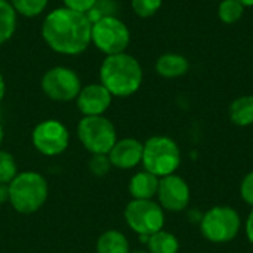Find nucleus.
<instances>
[{
  "mask_svg": "<svg viewBox=\"0 0 253 253\" xmlns=\"http://www.w3.org/2000/svg\"><path fill=\"white\" fill-rule=\"evenodd\" d=\"M160 178L156 175L142 170L135 173L130 178L129 182V193L133 197V200H153V197L157 196Z\"/></svg>",
  "mask_w": 253,
  "mask_h": 253,
  "instance_id": "obj_15",
  "label": "nucleus"
},
{
  "mask_svg": "<svg viewBox=\"0 0 253 253\" xmlns=\"http://www.w3.org/2000/svg\"><path fill=\"white\" fill-rule=\"evenodd\" d=\"M111 162L107 154H92L89 160V170L95 176H104L110 172Z\"/></svg>",
  "mask_w": 253,
  "mask_h": 253,
  "instance_id": "obj_24",
  "label": "nucleus"
},
{
  "mask_svg": "<svg viewBox=\"0 0 253 253\" xmlns=\"http://www.w3.org/2000/svg\"><path fill=\"white\" fill-rule=\"evenodd\" d=\"M9 200V185L0 184V203H4Z\"/></svg>",
  "mask_w": 253,
  "mask_h": 253,
  "instance_id": "obj_28",
  "label": "nucleus"
},
{
  "mask_svg": "<svg viewBox=\"0 0 253 253\" xmlns=\"http://www.w3.org/2000/svg\"><path fill=\"white\" fill-rule=\"evenodd\" d=\"M142 80L144 71L139 61L127 52L105 56L99 67V83L117 98L136 93Z\"/></svg>",
  "mask_w": 253,
  "mask_h": 253,
  "instance_id": "obj_2",
  "label": "nucleus"
},
{
  "mask_svg": "<svg viewBox=\"0 0 253 253\" xmlns=\"http://www.w3.org/2000/svg\"><path fill=\"white\" fill-rule=\"evenodd\" d=\"M4 92H6V83H4V79H3V76L0 73V102H1V99L4 96Z\"/></svg>",
  "mask_w": 253,
  "mask_h": 253,
  "instance_id": "obj_29",
  "label": "nucleus"
},
{
  "mask_svg": "<svg viewBox=\"0 0 253 253\" xmlns=\"http://www.w3.org/2000/svg\"><path fill=\"white\" fill-rule=\"evenodd\" d=\"M3 136H4V132H3V126H1V123H0V145H1V142H3Z\"/></svg>",
  "mask_w": 253,
  "mask_h": 253,
  "instance_id": "obj_31",
  "label": "nucleus"
},
{
  "mask_svg": "<svg viewBox=\"0 0 253 253\" xmlns=\"http://www.w3.org/2000/svg\"><path fill=\"white\" fill-rule=\"evenodd\" d=\"M157 197H159V205L163 208V211L182 212L190 205L191 190L184 178L173 173L160 178Z\"/></svg>",
  "mask_w": 253,
  "mask_h": 253,
  "instance_id": "obj_11",
  "label": "nucleus"
},
{
  "mask_svg": "<svg viewBox=\"0 0 253 253\" xmlns=\"http://www.w3.org/2000/svg\"><path fill=\"white\" fill-rule=\"evenodd\" d=\"M92 22L86 13L67 7L50 10L42 22V37L49 49L59 55L76 56L90 46Z\"/></svg>",
  "mask_w": 253,
  "mask_h": 253,
  "instance_id": "obj_1",
  "label": "nucleus"
},
{
  "mask_svg": "<svg viewBox=\"0 0 253 253\" xmlns=\"http://www.w3.org/2000/svg\"><path fill=\"white\" fill-rule=\"evenodd\" d=\"M240 197L245 203L253 208V170L246 173L240 184Z\"/></svg>",
  "mask_w": 253,
  "mask_h": 253,
  "instance_id": "obj_25",
  "label": "nucleus"
},
{
  "mask_svg": "<svg viewBox=\"0 0 253 253\" xmlns=\"http://www.w3.org/2000/svg\"><path fill=\"white\" fill-rule=\"evenodd\" d=\"M18 175L15 159L7 151L0 150V184H10Z\"/></svg>",
  "mask_w": 253,
  "mask_h": 253,
  "instance_id": "obj_22",
  "label": "nucleus"
},
{
  "mask_svg": "<svg viewBox=\"0 0 253 253\" xmlns=\"http://www.w3.org/2000/svg\"><path fill=\"white\" fill-rule=\"evenodd\" d=\"M96 1L98 0H62L64 7L71 9V10H76V12H80V13L90 12L95 7Z\"/></svg>",
  "mask_w": 253,
  "mask_h": 253,
  "instance_id": "obj_26",
  "label": "nucleus"
},
{
  "mask_svg": "<svg viewBox=\"0 0 253 253\" xmlns=\"http://www.w3.org/2000/svg\"><path fill=\"white\" fill-rule=\"evenodd\" d=\"M111 101L113 95L101 83L83 86L76 98L77 108L83 116H104V113L110 108Z\"/></svg>",
  "mask_w": 253,
  "mask_h": 253,
  "instance_id": "obj_12",
  "label": "nucleus"
},
{
  "mask_svg": "<svg viewBox=\"0 0 253 253\" xmlns=\"http://www.w3.org/2000/svg\"><path fill=\"white\" fill-rule=\"evenodd\" d=\"M18 13L12 7L9 0H0V44H4L12 39L16 31Z\"/></svg>",
  "mask_w": 253,
  "mask_h": 253,
  "instance_id": "obj_18",
  "label": "nucleus"
},
{
  "mask_svg": "<svg viewBox=\"0 0 253 253\" xmlns=\"http://www.w3.org/2000/svg\"><path fill=\"white\" fill-rule=\"evenodd\" d=\"M9 1L15 9V12L25 18H36L42 15L49 4V0H9Z\"/></svg>",
  "mask_w": 253,
  "mask_h": 253,
  "instance_id": "obj_20",
  "label": "nucleus"
},
{
  "mask_svg": "<svg viewBox=\"0 0 253 253\" xmlns=\"http://www.w3.org/2000/svg\"><path fill=\"white\" fill-rule=\"evenodd\" d=\"M144 144L135 138H123L114 144L108 153L111 166L119 169H133L142 162Z\"/></svg>",
  "mask_w": 253,
  "mask_h": 253,
  "instance_id": "obj_13",
  "label": "nucleus"
},
{
  "mask_svg": "<svg viewBox=\"0 0 253 253\" xmlns=\"http://www.w3.org/2000/svg\"><path fill=\"white\" fill-rule=\"evenodd\" d=\"M230 120L240 127L253 125V95H243L236 98L228 110Z\"/></svg>",
  "mask_w": 253,
  "mask_h": 253,
  "instance_id": "obj_16",
  "label": "nucleus"
},
{
  "mask_svg": "<svg viewBox=\"0 0 253 253\" xmlns=\"http://www.w3.org/2000/svg\"><path fill=\"white\" fill-rule=\"evenodd\" d=\"M242 230V216L231 206H213L200 221L202 236L215 245H225L233 242Z\"/></svg>",
  "mask_w": 253,
  "mask_h": 253,
  "instance_id": "obj_5",
  "label": "nucleus"
},
{
  "mask_svg": "<svg viewBox=\"0 0 253 253\" xmlns=\"http://www.w3.org/2000/svg\"><path fill=\"white\" fill-rule=\"evenodd\" d=\"M90 42L105 56L123 53L130 44V30L119 16L105 15L92 22Z\"/></svg>",
  "mask_w": 253,
  "mask_h": 253,
  "instance_id": "obj_6",
  "label": "nucleus"
},
{
  "mask_svg": "<svg viewBox=\"0 0 253 253\" xmlns=\"http://www.w3.org/2000/svg\"><path fill=\"white\" fill-rule=\"evenodd\" d=\"M245 7H253V0H239Z\"/></svg>",
  "mask_w": 253,
  "mask_h": 253,
  "instance_id": "obj_30",
  "label": "nucleus"
},
{
  "mask_svg": "<svg viewBox=\"0 0 253 253\" xmlns=\"http://www.w3.org/2000/svg\"><path fill=\"white\" fill-rule=\"evenodd\" d=\"M141 163L144 170L157 178H165L173 175L181 166V150L172 138L156 135L145 141Z\"/></svg>",
  "mask_w": 253,
  "mask_h": 253,
  "instance_id": "obj_3",
  "label": "nucleus"
},
{
  "mask_svg": "<svg viewBox=\"0 0 253 253\" xmlns=\"http://www.w3.org/2000/svg\"><path fill=\"white\" fill-rule=\"evenodd\" d=\"M130 253H150L148 251H133V252Z\"/></svg>",
  "mask_w": 253,
  "mask_h": 253,
  "instance_id": "obj_32",
  "label": "nucleus"
},
{
  "mask_svg": "<svg viewBox=\"0 0 253 253\" xmlns=\"http://www.w3.org/2000/svg\"><path fill=\"white\" fill-rule=\"evenodd\" d=\"M34 148L43 156H58L64 153L70 142L68 129L59 120H43L31 133Z\"/></svg>",
  "mask_w": 253,
  "mask_h": 253,
  "instance_id": "obj_10",
  "label": "nucleus"
},
{
  "mask_svg": "<svg viewBox=\"0 0 253 253\" xmlns=\"http://www.w3.org/2000/svg\"><path fill=\"white\" fill-rule=\"evenodd\" d=\"M47 199V182L37 172H24L9 184V202L19 213H34Z\"/></svg>",
  "mask_w": 253,
  "mask_h": 253,
  "instance_id": "obj_4",
  "label": "nucleus"
},
{
  "mask_svg": "<svg viewBox=\"0 0 253 253\" xmlns=\"http://www.w3.org/2000/svg\"><path fill=\"white\" fill-rule=\"evenodd\" d=\"M245 13V6L239 0H222L218 6V16L224 24H236Z\"/></svg>",
  "mask_w": 253,
  "mask_h": 253,
  "instance_id": "obj_21",
  "label": "nucleus"
},
{
  "mask_svg": "<svg viewBox=\"0 0 253 253\" xmlns=\"http://www.w3.org/2000/svg\"><path fill=\"white\" fill-rule=\"evenodd\" d=\"M77 136L92 154H108L117 142L116 127L104 116H84L79 122Z\"/></svg>",
  "mask_w": 253,
  "mask_h": 253,
  "instance_id": "obj_7",
  "label": "nucleus"
},
{
  "mask_svg": "<svg viewBox=\"0 0 253 253\" xmlns=\"http://www.w3.org/2000/svg\"><path fill=\"white\" fill-rule=\"evenodd\" d=\"M163 0H130L132 10L139 18H150L162 7Z\"/></svg>",
  "mask_w": 253,
  "mask_h": 253,
  "instance_id": "obj_23",
  "label": "nucleus"
},
{
  "mask_svg": "<svg viewBox=\"0 0 253 253\" xmlns=\"http://www.w3.org/2000/svg\"><path fill=\"white\" fill-rule=\"evenodd\" d=\"M154 68H156V73L165 79H178L188 73L190 62L181 53L168 52L157 58Z\"/></svg>",
  "mask_w": 253,
  "mask_h": 253,
  "instance_id": "obj_14",
  "label": "nucleus"
},
{
  "mask_svg": "<svg viewBox=\"0 0 253 253\" xmlns=\"http://www.w3.org/2000/svg\"><path fill=\"white\" fill-rule=\"evenodd\" d=\"M148 252L150 253H178L179 252V240L175 234L160 230L150 236L148 242Z\"/></svg>",
  "mask_w": 253,
  "mask_h": 253,
  "instance_id": "obj_19",
  "label": "nucleus"
},
{
  "mask_svg": "<svg viewBox=\"0 0 253 253\" xmlns=\"http://www.w3.org/2000/svg\"><path fill=\"white\" fill-rule=\"evenodd\" d=\"M245 231H246V237L249 240V243L253 246V208L246 219V224H245Z\"/></svg>",
  "mask_w": 253,
  "mask_h": 253,
  "instance_id": "obj_27",
  "label": "nucleus"
},
{
  "mask_svg": "<svg viewBox=\"0 0 253 253\" xmlns=\"http://www.w3.org/2000/svg\"><path fill=\"white\" fill-rule=\"evenodd\" d=\"M43 93L56 102H70L77 98L82 90V80L79 74L64 65H56L49 68L40 82Z\"/></svg>",
  "mask_w": 253,
  "mask_h": 253,
  "instance_id": "obj_8",
  "label": "nucleus"
},
{
  "mask_svg": "<svg viewBox=\"0 0 253 253\" xmlns=\"http://www.w3.org/2000/svg\"><path fill=\"white\" fill-rule=\"evenodd\" d=\"M125 219L138 236H153L165 227V211L153 200H132L125 209Z\"/></svg>",
  "mask_w": 253,
  "mask_h": 253,
  "instance_id": "obj_9",
  "label": "nucleus"
},
{
  "mask_svg": "<svg viewBox=\"0 0 253 253\" xmlns=\"http://www.w3.org/2000/svg\"><path fill=\"white\" fill-rule=\"evenodd\" d=\"M98 253H130L126 236L117 230H108L96 242Z\"/></svg>",
  "mask_w": 253,
  "mask_h": 253,
  "instance_id": "obj_17",
  "label": "nucleus"
}]
</instances>
